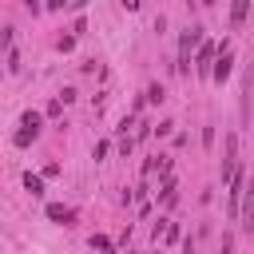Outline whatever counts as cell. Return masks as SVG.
I'll return each instance as SVG.
<instances>
[{
	"mask_svg": "<svg viewBox=\"0 0 254 254\" xmlns=\"http://www.w3.org/2000/svg\"><path fill=\"white\" fill-rule=\"evenodd\" d=\"M40 123H44L40 111H24V115H20V131L12 135V143H16V147H28V143L40 135Z\"/></svg>",
	"mask_w": 254,
	"mask_h": 254,
	"instance_id": "1",
	"label": "cell"
},
{
	"mask_svg": "<svg viewBox=\"0 0 254 254\" xmlns=\"http://www.w3.org/2000/svg\"><path fill=\"white\" fill-rule=\"evenodd\" d=\"M202 40V28H187L183 40H179V71H190V48H198Z\"/></svg>",
	"mask_w": 254,
	"mask_h": 254,
	"instance_id": "2",
	"label": "cell"
},
{
	"mask_svg": "<svg viewBox=\"0 0 254 254\" xmlns=\"http://www.w3.org/2000/svg\"><path fill=\"white\" fill-rule=\"evenodd\" d=\"M210 64H214V44H202L198 56H194V71L198 75H210Z\"/></svg>",
	"mask_w": 254,
	"mask_h": 254,
	"instance_id": "3",
	"label": "cell"
},
{
	"mask_svg": "<svg viewBox=\"0 0 254 254\" xmlns=\"http://www.w3.org/2000/svg\"><path fill=\"white\" fill-rule=\"evenodd\" d=\"M48 218H56V222H71V210H67L64 202H48Z\"/></svg>",
	"mask_w": 254,
	"mask_h": 254,
	"instance_id": "4",
	"label": "cell"
},
{
	"mask_svg": "<svg viewBox=\"0 0 254 254\" xmlns=\"http://www.w3.org/2000/svg\"><path fill=\"white\" fill-rule=\"evenodd\" d=\"M24 187H28V194H32V198H40V194H44V179H40V175H24Z\"/></svg>",
	"mask_w": 254,
	"mask_h": 254,
	"instance_id": "5",
	"label": "cell"
},
{
	"mask_svg": "<svg viewBox=\"0 0 254 254\" xmlns=\"http://www.w3.org/2000/svg\"><path fill=\"white\" fill-rule=\"evenodd\" d=\"M246 12H250V0H234V8H230V20H234V24H242V20H246Z\"/></svg>",
	"mask_w": 254,
	"mask_h": 254,
	"instance_id": "6",
	"label": "cell"
},
{
	"mask_svg": "<svg viewBox=\"0 0 254 254\" xmlns=\"http://www.w3.org/2000/svg\"><path fill=\"white\" fill-rule=\"evenodd\" d=\"M0 52H12V28H0Z\"/></svg>",
	"mask_w": 254,
	"mask_h": 254,
	"instance_id": "7",
	"label": "cell"
},
{
	"mask_svg": "<svg viewBox=\"0 0 254 254\" xmlns=\"http://www.w3.org/2000/svg\"><path fill=\"white\" fill-rule=\"evenodd\" d=\"M91 250H103V254H107V250H111V242H107L103 234H95V238H91Z\"/></svg>",
	"mask_w": 254,
	"mask_h": 254,
	"instance_id": "8",
	"label": "cell"
},
{
	"mask_svg": "<svg viewBox=\"0 0 254 254\" xmlns=\"http://www.w3.org/2000/svg\"><path fill=\"white\" fill-rule=\"evenodd\" d=\"M147 99L151 103H163V87H147Z\"/></svg>",
	"mask_w": 254,
	"mask_h": 254,
	"instance_id": "9",
	"label": "cell"
},
{
	"mask_svg": "<svg viewBox=\"0 0 254 254\" xmlns=\"http://www.w3.org/2000/svg\"><path fill=\"white\" fill-rule=\"evenodd\" d=\"M230 250H234V238L226 234V238H222V254H230Z\"/></svg>",
	"mask_w": 254,
	"mask_h": 254,
	"instance_id": "10",
	"label": "cell"
}]
</instances>
